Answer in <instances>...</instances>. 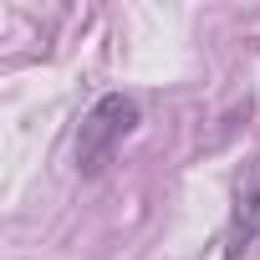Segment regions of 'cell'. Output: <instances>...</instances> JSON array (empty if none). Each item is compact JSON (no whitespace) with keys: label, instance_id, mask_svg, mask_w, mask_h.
<instances>
[{"label":"cell","instance_id":"6da1fadb","mask_svg":"<svg viewBox=\"0 0 260 260\" xmlns=\"http://www.w3.org/2000/svg\"><path fill=\"white\" fill-rule=\"evenodd\" d=\"M138 127V102L127 97V92H107V97H97L92 102V112L82 117V127H77V169L82 174H97L117 148H122V138Z\"/></svg>","mask_w":260,"mask_h":260},{"label":"cell","instance_id":"7a4b0ae2","mask_svg":"<svg viewBox=\"0 0 260 260\" xmlns=\"http://www.w3.org/2000/svg\"><path fill=\"white\" fill-rule=\"evenodd\" d=\"M260 235V153L245 158V169L235 174V199H230V260H240L250 250V240Z\"/></svg>","mask_w":260,"mask_h":260}]
</instances>
